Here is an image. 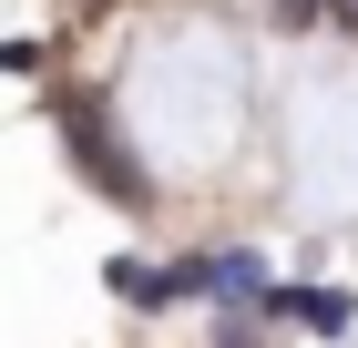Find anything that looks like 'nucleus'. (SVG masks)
<instances>
[{
  "instance_id": "f257e3e1",
  "label": "nucleus",
  "mask_w": 358,
  "mask_h": 348,
  "mask_svg": "<svg viewBox=\"0 0 358 348\" xmlns=\"http://www.w3.org/2000/svg\"><path fill=\"white\" fill-rule=\"evenodd\" d=\"M276 11H287V21H317V11H328V0H276Z\"/></svg>"
}]
</instances>
